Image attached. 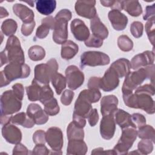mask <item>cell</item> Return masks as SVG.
I'll return each mask as SVG.
<instances>
[{"instance_id":"cell-18","label":"cell","mask_w":155,"mask_h":155,"mask_svg":"<svg viewBox=\"0 0 155 155\" xmlns=\"http://www.w3.org/2000/svg\"><path fill=\"white\" fill-rule=\"evenodd\" d=\"M2 135L7 142L12 144L19 143L22 139V133L20 129L10 124L3 126Z\"/></svg>"},{"instance_id":"cell-52","label":"cell","mask_w":155,"mask_h":155,"mask_svg":"<svg viewBox=\"0 0 155 155\" xmlns=\"http://www.w3.org/2000/svg\"><path fill=\"white\" fill-rule=\"evenodd\" d=\"M32 154H41L47 155L49 154V150L45 146L44 144H38L36 145L31 151Z\"/></svg>"},{"instance_id":"cell-21","label":"cell","mask_w":155,"mask_h":155,"mask_svg":"<svg viewBox=\"0 0 155 155\" xmlns=\"http://www.w3.org/2000/svg\"><path fill=\"white\" fill-rule=\"evenodd\" d=\"M118 99L114 95L104 96L101 101V112L103 116L114 114L117 110Z\"/></svg>"},{"instance_id":"cell-57","label":"cell","mask_w":155,"mask_h":155,"mask_svg":"<svg viewBox=\"0 0 155 155\" xmlns=\"http://www.w3.org/2000/svg\"><path fill=\"white\" fill-rule=\"evenodd\" d=\"M54 22H55L54 18L51 16H48L42 19V21H41L42 24L47 25L50 28V29H51V30H53V28H54Z\"/></svg>"},{"instance_id":"cell-51","label":"cell","mask_w":155,"mask_h":155,"mask_svg":"<svg viewBox=\"0 0 155 155\" xmlns=\"http://www.w3.org/2000/svg\"><path fill=\"white\" fill-rule=\"evenodd\" d=\"M87 118L90 126H95L99 120V114L96 108H93L89 113Z\"/></svg>"},{"instance_id":"cell-5","label":"cell","mask_w":155,"mask_h":155,"mask_svg":"<svg viewBox=\"0 0 155 155\" xmlns=\"http://www.w3.org/2000/svg\"><path fill=\"white\" fill-rule=\"evenodd\" d=\"M4 51L7 56L8 62L10 63L24 64L25 62L24 53L20 41L16 36L13 35L9 36Z\"/></svg>"},{"instance_id":"cell-42","label":"cell","mask_w":155,"mask_h":155,"mask_svg":"<svg viewBox=\"0 0 155 155\" xmlns=\"http://www.w3.org/2000/svg\"><path fill=\"white\" fill-rule=\"evenodd\" d=\"M143 30V24L139 21H134L130 25V32L136 38H139L142 36Z\"/></svg>"},{"instance_id":"cell-45","label":"cell","mask_w":155,"mask_h":155,"mask_svg":"<svg viewBox=\"0 0 155 155\" xmlns=\"http://www.w3.org/2000/svg\"><path fill=\"white\" fill-rule=\"evenodd\" d=\"M154 84H145L142 86H139L135 89L134 93H146L150 96L154 95Z\"/></svg>"},{"instance_id":"cell-2","label":"cell","mask_w":155,"mask_h":155,"mask_svg":"<svg viewBox=\"0 0 155 155\" xmlns=\"http://www.w3.org/2000/svg\"><path fill=\"white\" fill-rule=\"evenodd\" d=\"M101 97L99 89H85L81 91L77 98L74 108V113L87 118L91 111L92 103L97 102Z\"/></svg>"},{"instance_id":"cell-14","label":"cell","mask_w":155,"mask_h":155,"mask_svg":"<svg viewBox=\"0 0 155 155\" xmlns=\"http://www.w3.org/2000/svg\"><path fill=\"white\" fill-rule=\"evenodd\" d=\"M119 84V78L116 71L110 67L101 78L100 88L104 91H111L117 87Z\"/></svg>"},{"instance_id":"cell-44","label":"cell","mask_w":155,"mask_h":155,"mask_svg":"<svg viewBox=\"0 0 155 155\" xmlns=\"http://www.w3.org/2000/svg\"><path fill=\"white\" fill-rule=\"evenodd\" d=\"M103 44V39L91 35L85 41V45L88 47H101Z\"/></svg>"},{"instance_id":"cell-48","label":"cell","mask_w":155,"mask_h":155,"mask_svg":"<svg viewBox=\"0 0 155 155\" xmlns=\"http://www.w3.org/2000/svg\"><path fill=\"white\" fill-rule=\"evenodd\" d=\"M50 31V28L44 24L39 25L36 31V37L39 39H44L48 35Z\"/></svg>"},{"instance_id":"cell-49","label":"cell","mask_w":155,"mask_h":155,"mask_svg":"<svg viewBox=\"0 0 155 155\" xmlns=\"http://www.w3.org/2000/svg\"><path fill=\"white\" fill-rule=\"evenodd\" d=\"M36 25L35 21L30 23H23L21 27V32L24 36H27L31 34Z\"/></svg>"},{"instance_id":"cell-25","label":"cell","mask_w":155,"mask_h":155,"mask_svg":"<svg viewBox=\"0 0 155 155\" xmlns=\"http://www.w3.org/2000/svg\"><path fill=\"white\" fill-rule=\"evenodd\" d=\"M116 73L117 74L119 78H122L130 72L131 68L130 62L125 58H120L112 63L110 65Z\"/></svg>"},{"instance_id":"cell-30","label":"cell","mask_w":155,"mask_h":155,"mask_svg":"<svg viewBox=\"0 0 155 155\" xmlns=\"http://www.w3.org/2000/svg\"><path fill=\"white\" fill-rule=\"evenodd\" d=\"M42 84H39L33 79L31 84L25 88L28 100L30 101H39L42 91Z\"/></svg>"},{"instance_id":"cell-60","label":"cell","mask_w":155,"mask_h":155,"mask_svg":"<svg viewBox=\"0 0 155 155\" xmlns=\"http://www.w3.org/2000/svg\"><path fill=\"white\" fill-rule=\"evenodd\" d=\"M10 82L7 79V78L5 77L4 74H3L2 71H1V82H0V87H3L4 86H6L8 85Z\"/></svg>"},{"instance_id":"cell-17","label":"cell","mask_w":155,"mask_h":155,"mask_svg":"<svg viewBox=\"0 0 155 155\" xmlns=\"http://www.w3.org/2000/svg\"><path fill=\"white\" fill-rule=\"evenodd\" d=\"M136 96V108L145 111L149 114L154 113V101L151 96L146 93H134Z\"/></svg>"},{"instance_id":"cell-34","label":"cell","mask_w":155,"mask_h":155,"mask_svg":"<svg viewBox=\"0 0 155 155\" xmlns=\"http://www.w3.org/2000/svg\"><path fill=\"white\" fill-rule=\"evenodd\" d=\"M137 136L142 139H149L153 143L155 140V133L154 128L149 125H145L138 128Z\"/></svg>"},{"instance_id":"cell-12","label":"cell","mask_w":155,"mask_h":155,"mask_svg":"<svg viewBox=\"0 0 155 155\" xmlns=\"http://www.w3.org/2000/svg\"><path fill=\"white\" fill-rule=\"evenodd\" d=\"M114 114H108L103 116L100 123V133L102 138L106 140L111 139L115 133L116 122Z\"/></svg>"},{"instance_id":"cell-53","label":"cell","mask_w":155,"mask_h":155,"mask_svg":"<svg viewBox=\"0 0 155 155\" xmlns=\"http://www.w3.org/2000/svg\"><path fill=\"white\" fill-rule=\"evenodd\" d=\"M76 125L80 128H84L86 124V120L85 118L78 115L73 113V121H72Z\"/></svg>"},{"instance_id":"cell-23","label":"cell","mask_w":155,"mask_h":155,"mask_svg":"<svg viewBox=\"0 0 155 155\" xmlns=\"http://www.w3.org/2000/svg\"><path fill=\"white\" fill-rule=\"evenodd\" d=\"M90 28L92 35L102 39H106L108 36V30L101 21L97 15L90 20Z\"/></svg>"},{"instance_id":"cell-13","label":"cell","mask_w":155,"mask_h":155,"mask_svg":"<svg viewBox=\"0 0 155 155\" xmlns=\"http://www.w3.org/2000/svg\"><path fill=\"white\" fill-rule=\"evenodd\" d=\"M96 1H78L76 2L74 8L76 13L82 17L93 19L97 15L95 8Z\"/></svg>"},{"instance_id":"cell-58","label":"cell","mask_w":155,"mask_h":155,"mask_svg":"<svg viewBox=\"0 0 155 155\" xmlns=\"http://www.w3.org/2000/svg\"><path fill=\"white\" fill-rule=\"evenodd\" d=\"M91 154H115L113 150H104L103 148L99 147L94 149L91 151Z\"/></svg>"},{"instance_id":"cell-9","label":"cell","mask_w":155,"mask_h":155,"mask_svg":"<svg viewBox=\"0 0 155 155\" xmlns=\"http://www.w3.org/2000/svg\"><path fill=\"white\" fill-rule=\"evenodd\" d=\"M2 71L7 79L11 82L17 79L27 78L30 75V68L24 63L12 62L7 65Z\"/></svg>"},{"instance_id":"cell-20","label":"cell","mask_w":155,"mask_h":155,"mask_svg":"<svg viewBox=\"0 0 155 155\" xmlns=\"http://www.w3.org/2000/svg\"><path fill=\"white\" fill-rule=\"evenodd\" d=\"M108 17L114 30L121 31L126 28L128 23V18L120 11L113 9L109 12Z\"/></svg>"},{"instance_id":"cell-32","label":"cell","mask_w":155,"mask_h":155,"mask_svg":"<svg viewBox=\"0 0 155 155\" xmlns=\"http://www.w3.org/2000/svg\"><path fill=\"white\" fill-rule=\"evenodd\" d=\"M67 138L69 140H84V131L82 128L76 125L73 122H70L67 128Z\"/></svg>"},{"instance_id":"cell-56","label":"cell","mask_w":155,"mask_h":155,"mask_svg":"<svg viewBox=\"0 0 155 155\" xmlns=\"http://www.w3.org/2000/svg\"><path fill=\"white\" fill-rule=\"evenodd\" d=\"M154 6L155 4H153L151 5H148L146 7L145 12L143 16V20H148L152 17H154Z\"/></svg>"},{"instance_id":"cell-28","label":"cell","mask_w":155,"mask_h":155,"mask_svg":"<svg viewBox=\"0 0 155 155\" xmlns=\"http://www.w3.org/2000/svg\"><path fill=\"white\" fill-rule=\"evenodd\" d=\"M35 2L36 10L44 15L51 14L56 7V1L54 0H38Z\"/></svg>"},{"instance_id":"cell-36","label":"cell","mask_w":155,"mask_h":155,"mask_svg":"<svg viewBox=\"0 0 155 155\" xmlns=\"http://www.w3.org/2000/svg\"><path fill=\"white\" fill-rule=\"evenodd\" d=\"M28 55L31 60L33 61H38L44 58L45 56V51L41 46L36 45L31 46L29 48Z\"/></svg>"},{"instance_id":"cell-16","label":"cell","mask_w":155,"mask_h":155,"mask_svg":"<svg viewBox=\"0 0 155 155\" xmlns=\"http://www.w3.org/2000/svg\"><path fill=\"white\" fill-rule=\"evenodd\" d=\"M71 31L79 41H85L90 36V31L84 21L79 19H73L70 24Z\"/></svg>"},{"instance_id":"cell-15","label":"cell","mask_w":155,"mask_h":155,"mask_svg":"<svg viewBox=\"0 0 155 155\" xmlns=\"http://www.w3.org/2000/svg\"><path fill=\"white\" fill-rule=\"evenodd\" d=\"M154 51L147 50L142 53L135 55L130 62L131 68L137 70L145 67L147 65L154 64Z\"/></svg>"},{"instance_id":"cell-10","label":"cell","mask_w":155,"mask_h":155,"mask_svg":"<svg viewBox=\"0 0 155 155\" xmlns=\"http://www.w3.org/2000/svg\"><path fill=\"white\" fill-rule=\"evenodd\" d=\"M65 73L68 87L71 90H75L83 84L84 74L76 65H71L67 67Z\"/></svg>"},{"instance_id":"cell-19","label":"cell","mask_w":155,"mask_h":155,"mask_svg":"<svg viewBox=\"0 0 155 155\" xmlns=\"http://www.w3.org/2000/svg\"><path fill=\"white\" fill-rule=\"evenodd\" d=\"M27 114L33 119L35 124L37 125L44 124L48 120V115L37 104H29L27 108Z\"/></svg>"},{"instance_id":"cell-22","label":"cell","mask_w":155,"mask_h":155,"mask_svg":"<svg viewBox=\"0 0 155 155\" xmlns=\"http://www.w3.org/2000/svg\"><path fill=\"white\" fill-rule=\"evenodd\" d=\"M13 13L19 17L23 23H30L34 20L35 15L32 10L21 4H15L13 6Z\"/></svg>"},{"instance_id":"cell-35","label":"cell","mask_w":155,"mask_h":155,"mask_svg":"<svg viewBox=\"0 0 155 155\" xmlns=\"http://www.w3.org/2000/svg\"><path fill=\"white\" fill-rule=\"evenodd\" d=\"M18 28L17 22L12 19H7L3 21L1 25L2 32L7 36H13Z\"/></svg>"},{"instance_id":"cell-59","label":"cell","mask_w":155,"mask_h":155,"mask_svg":"<svg viewBox=\"0 0 155 155\" xmlns=\"http://www.w3.org/2000/svg\"><path fill=\"white\" fill-rule=\"evenodd\" d=\"M12 116L10 115H5V114H1V124L2 125H5L8 124H10L11 122V119Z\"/></svg>"},{"instance_id":"cell-54","label":"cell","mask_w":155,"mask_h":155,"mask_svg":"<svg viewBox=\"0 0 155 155\" xmlns=\"http://www.w3.org/2000/svg\"><path fill=\"white\" fill-rule=\"evenodd\" d=\"M28 150L23 144L19 143L16 145L13 150V154H28Z\"/></svg>"},{"instance_id":"cell-27","label":"cell","mask_w":155,"mask_h":155,"mask_svg":"<svg viewBox=\"0 0 155 155\" xmlns=\"http://www.w3.org/2000/svg\"><path fill=\"white\" fill-rule=\"evenodd\" d=\"M79 47L71 40L67 41L61 46V57L66 60L72 59L78 52Z\"/></svg>"},{"instance_id":"cell-29","label":"cell","mask_w":155,"mask_h":155,"mask_svg":"<svg viewBox=\"0 0 155 155\" xmlns=\"http://www.w3.org/2000/svg\"><path fill=\"white\" fill-rule=\"evenodd\" d=\"M11 122L13 124L20 125L25 128H32L35 124V121L31 118L27 113H19L15 116H13L11 119Z\"/></svg>"},{"instance_id":"cell-40","label":"cell","mask_w":155,"mask_h":155,"mask_svg":"<svg viewBox=\"0 0 155 155\" xmlns=\"http://www.w3.org/2000/svg\"><path fill=\"white\" fill-rule=\"evenodd\" d=\"M145 31L147 36L149 39L150 43L154 46V33H155V27H154V17H152L147 20L145 24Z\"/></svg>"},{"instance_id":"cell-31","label":"cell","mask_w":155,"mask_h":155,"mask_svg":"<svg viewBox=\"0 0 155 155\" xmlns=\"http://www.w3.org/2000/svg\"><path fill=\"white\" fill-rule=\"evenodd\" d=\"M123 9L130 15L137 17L142 13L141 5L138 1H122Z\"/></svg>"},{"instance_id":"cell-62","label":"cell","mask_w":155,"mask_h":155,"mask_svg":"<svg viewBox=\"0 0 155 155\" xmlns=\"http://www.w3.org/2000/svg\"><path fill=\"white\" fill-rule=\"evenodd\" d=\"M115 1H100L101 4L104 6V7H112Z\"/></svg>"},{"instance_id":"cell-8","label":"cell","mask_w":155,"mask_h":155,"mask_svg":"<svg viewBox=\"0 0 155 155\" xmlns=\"http://www.w3.org/2000/svg\"><path fill=\"white\" fill-rule=\"evenodd\" d=\"M110 62V57L105 53L97 51L84 52L81 56V67H96L108 65Z\"/></svg>"},{"instance_id":"cell-43","label":"cell","mask_w":155,"mask_h":155,"mask_svg":"<svg viewBox=\"0 0 155 155\" xmlns=\"http://www.w3.org/2000/svg\"><path fill=\"white\" fill-rule=\"evenodd\" d=\"M131 120L134 127L139 128L146 124V119L145 116L140 113H133L131 115Z\"/></svg>"},{"instance_id":"cell-55","label":"cell","mask_w":155,"mask_h":155,"mask_svg":"<svg viewBox=\"0 0 155 155\" xmlns=\"http://www.w3.org/2000/svg\"><path fill=\"white\" fill-rule=\"evenodd\" d=\"M101 78L91 77L88 82V87L90 89H99L100 88Z\"/></svg>"},{"instance_id":"cell-39","label":"cell","mask_w":155,"mask_h":155,"mask_svg":"<svg viewBox=\"0 0 155 155\" xmlns=\"http://www.w3.org/2000/svg\"><path fill=\"white\" fill-rule=\"evenodd\" d=\"M137 148L140 154H148L153 150V142L149 139H143L138 143Z\"/></svg>"},{"instance_id":"cell-33","label":"cell","mask_w":155,"mask_h":155,"mask_svg":"<svg viewBox=\"0 0 155 155\" xmlns=\"http://www.w3.org/2000/svg\"><path fill=\"white\" fill-rule=\"evenodd\" d=\"M51 81L56 94L59 95L66 87V78L61 73H56L51 78Z\"/></svg>"},{"instance_id":"cell-50","label":"cell","mask_w":155,"mask_h":155,"mask_svg":"<svg viewBox=\"0 0 155 155\" xmlns=\"http://www.w3.org/2000/svg\"><path fill=\"white\" fill-rule=\"evenodd\" d=\"M12 90L15 96L21 101L23 99L24 94V88L22 84L17 83L12 86Z\"/></svg>"},{"instance_id":"cell-46","label":"cell","mask_w":155,"mask_h":155,"mask_svg":"<svg viewBox=\"0 0 155 155\" xmlns=\"http://www.w3.org/2000/svg\"><path fill=\"white\" fill-rule=\"evenodd\" d=\"M33 142L36 144H45L46 142V133L41 130L36 131L33 135Z\"/></svg>"},{"instance_id":"cell-38","label":"cell","mask_w":155,"mask_h":155,"mask_svg":"<svg viewBox=\"0 0 155 155\" xmlns=\"http://www.w3.org/2000/svg\"><path fill=\"white\" fill-rule=\"evenodd\" d=\"M117 45L123 51H130L133 49V42L127 35H121L117 39Z\"/></svg>"},{"instance_id":"cell-47","label":"cell","mask_w":155,"mask_h":155,"mask_svg":"<svg viewBox=\"0 0 155 155\" xmlns=\"http://www.w3.org/2000/svg\"><path fill=\"white\" fill-rule=\"evenodd\" d=\"M74 95V94L73 91L70 90H65L61 97V103L64 105H69L72 102Z\"/></svg>"},{"instance_id":"cell-24","label":"cell","mask_w":155,"mask_h":155,"mask_svg":"<svg viewBox=\"0 0 155 155\" xmlns=\"http://www.w3.org/2000/svg\"><path fill=\"white\" fill-rule=\"evenodd\" d=\"M88 150V147L83 140H69L67 148V154L84 155Z\"/></svg>"},{"instance_id":"cell-61","label":"cell","mask_w":155,"mask_h":155,"mask_svg":"<svg viewBox=\"0 0 155 155\" xmlns=\"http://www.w3.org/2000/svg\"><path fill=\"white\" fill-rule=\"evenodd\" d=\"M1 67H2L3 65L7 64L8 62V59L7 58V56L4 52V51H2L1 52Z\"/></svg>"},{"instance_id":"cell-63","label":"cell","mask_w":155,"mask_h":155,"mask_svg":"<svg viewBox=\"0 0 155 155\" xmlns=\"http://www.w3.org/2000/svg\"><path fill=\"white\" fill-rule=\"evenodd\" d=\"M0 9H1V12H0L1 18H3L4 17H7L8 16V13L5 8H4L3 7H1Z\"/></svg>"},{"instance_id":"cell-6","label":"cell","mask_w":155,"mask_h":155,"mask_svg":"<svg viewBox=\"0 0 155 155\" xmlns=\"http://www.w3.org/2000/svg\"><path fill=\"white\" fill-rule=\"evenodd\" d=\"M137 136V131L133 127L122 129V132L117 143L113 148L115 154H125L131 148Z\"/></svg>"},{"instance_id":"cell-11","label":"cell","mask_w":155,"mask_h":155,"mask_svg":"<svg viewBox=\"0 0 155 155\" xmlns=\"http://www.w3.org/2000/svg\"><path fill=\"white\" fill-rule=\"evenodd\" d=\"M46 142L54 151H61L63 146V134L61 130L56 127L49 128L46 131Z\"/></svg>"},{"instance_id":"cell-41","label":"cell","mask_w":155,"mask_h":155,"mask_svg":"<svg viewBox=\"0 0 155 155\" xmlns=\"http://www.w3.org/2000/svg\"><path fill=\"white\" fill-rule=\"evenodd\" d=\"M53 92L49 85H42L39 101L44 105L45 102L53 98Z\"/></svg>"},{"instance_id":"cell-7","label":"cell","mask_w":155,"mask_h":155,"mask_svg":"<svg viewBox=\"0 0 155 155\" xmlns=\"http://www.w3.org/2000/svg\"><path fill=\"white\" fill-rule=\"evenodd\" d=\"M21 107V101L15 96L13 90L5 91L1 94V114L11 115L19 111Z\"/></svg>"},{"instance_id":"cell-26","label":"cell","mask_w":155,"mask_h":155,"mask_svg":"<svg viewBox=\"0 0 155 155\" xmlns=\"http://www.w3.org/2000/svg\"><path fill=\"white\" fill-rule=\"evenodd\" d=\"M115 122L122 128L127 127L134 128L131 120V114L122 109H118L114 113Z\"/></svg>"},{"instance_id":"cell-4","label":"cell","mask_w":155,"mask_h":155,"mask_svg":"<svg viewBox=\"0 0 155 155\" xmlns=\"http://www.w3.org/2000/svg\"><path fill=\"white\" fill-rule=\"evenodd\" d=\"M58 64L54 58L46 64H38L35 67L34 79L42 85H49L53 76L58 72Z\"/></svg>"},{"instance_id":"cell-1","label":"cell","mask_w":155,"mask_h":155,"mask_svg":"<svg viewBox=\"0 0 155 155\" xmlns=\"http://www.w3.org/2000/svg\"><path fill=\"white\" fill-rule=\"evenodd\" d=\"M154 64L147 65L143 68H139L136 71L129 72L126 75L122 85V93L133 92V91L138 87L146 79H150L151 81V84H154Z\"/></svg>"},{"instance_id":"cell-37","label":"cell","mask_w":155,"mask_h":155,"mask_svg":"<svg viewBox=\"0 0 155 155\" xmlns=\"http://www.w3.org/2000/svg\"><path fill=\"white\" fill-rule=\"evenodd\" d=\"M44 111L49 116L56 115L59 112V106L56 99L53 97L44 104Z\"/></svg>"},{"instance_id":"cell-3","label":"cell","mask_w":155,"mask_h":155,"mask_svg":"<svg viewBox=\"0 0 155 155\" xmlns=\"http://www.w3.org/2000/svg\"><path fill=\"white\" fill-rule=\"evenodd\" d=\"M71 18V12L68 9L60 10L55 16L53 40L58 44H63L68 38V22Z\"/></svg>"}]
</instances>
